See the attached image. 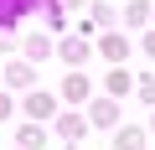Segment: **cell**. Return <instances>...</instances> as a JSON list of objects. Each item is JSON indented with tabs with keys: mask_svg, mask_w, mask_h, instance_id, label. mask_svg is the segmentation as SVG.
<instances>
[{
	"mask_svg": "<svg viewBox=\"0 0 155 150\" xmlns=\"http://www.w3.org/2000/svg\"><path fill=\"white\" fill-rule=\"evenodd\" d=\"M145 98H155V72H150V78H145Z\"/></svg>",
	"mask_w": 155,
	"mask_h": 150,
	"instance_id": "cell-1",
	"label": "cell"
},
{
	"mask_svg": "<svg viewBox=\"0 0 155 150\" xmlns=\"http://www.w3.org/2000/svg\"><path fill=\"white\" fill-rule=\"evenodd\" d=\"M150 52H155V36H150Z\"/></svg>",
	"mask_w": 155,
	"mask_h": 150,
	"instance_id": "cell-2",
	"label": "cell"
}]
</instances>
